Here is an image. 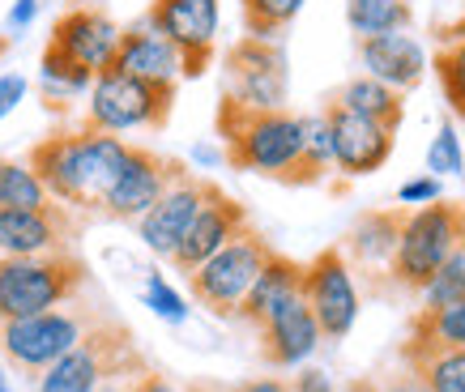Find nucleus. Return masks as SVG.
Instances as JSON below:
<instances>
[{
  "label": "nucleus",
  "mask_w": 465,
  "mask_h": 392,
  "mask_svg": "<svg viewBox=\"0 0 465 392\" xmlns=\"http://www.w3.org/2000/svg\"><path fill=\"white\" fill-rule=\"evenodd\" d=\"M124 137H112L99 128H77V132H56V137L39 141L26 162L56 205L77 213H103V201L124 167Z\"/></svg>",
  "instance_id": "f257e3e1"
},
{
  "label": "nucleus",
  "mask_w": 465,
  "mask_h": 392,
  "mask_svg": "<svg viewBox=\"0 0 465 392\" xmlns=\"http://www.w3.org/2000/svg\"><path fill=\"white\" fill-rule=\"evenodd\" d=\"M218 137L226 141V162L278 183H312L303 167V120L282 112H243L235 103L218 107Z\"/></svg>",
  "instance_id": "f03ea898"
},
{
  "label": "nucleus",
  "mask_w": 465,
  "mask_h": 392,
  "mask_svg": "<svg viewBox=\"0 0 465 392\" xmlns=\"http://www.w3.org/2000/svg\"><path fill=\"white\" fill-rule=\"evenodd\" d=\"M465 243V205L440 196L431 205L401 213V230H397V252L389 265V278L401 290H423L431 273L449 260Z\"/></svg>",
  "instance_id": "7ed1b4c3"
},
{
  "label": "nucleus",
  "mask_w": 465,
  "mask_h": 392,
  "mask_svg": "<svg viewBox=\"0 0 465 392\" xmlns=\"http://www.w3.org/2000/svg\"><path fill=\"white\" fill-rule=\"evenodd\" d=\"M85 265L73 252L56 256H0V320L39 316L73 303L82 290Z\"/></svg>",
  "instance_id": "20e7f679"
},
{
  "label": "nucleus",
  "mask_w": 465,
  "mask_h": 392,
  "mask_svg": "<svg viewBox=\"0 0 465 392\" xmlns=\"http://www.w3.org/2000/svg\"><path fill=\"white\" fill-rule=\"evenodd\" d=\"M171 103H175V85H154L133 73L103 69L85 90V128H99L112 137H124L137 128H163Z\"/></svg>",
  "instance_id": "39448f33"
},
{
  "label": "nucleus",
  "mask_w": 465,
  "mask_h": 392,
  "mask_svg": "<svg viewBox=\"0 0 465 392\" xmlns=\"http://www.w3.org/2000/svg\"><path fill=\"white\" fill-rule=\"evenodd\" d=\"M94 324L99 320L90 311L69 308V303L39 311V316H22V320H0V354L14 371L35 379L43 367H52L60 354H69Z\"/></svg>",
  "instance_id": "423d86ee"
},
{
  "label": "nucleus",
  "mask_w": 465,
  "mask_h": 392,
  "mask_svg": "<svg viewBox=\"0 0 465 392\" xmlns=\"http://www.w3.org/2000/svg\"><path fill=\"white\" fill-rule=\"evenodd\" d=\"M269 252H273V248H269L265 239L256 235L252 226H243L240 235L231 239V243H223L210 260H201L193 273H183V278H188V290H193V299H197L210 316H235L243 303V294H248V286H252L261 265L269 260Z\"/></svg>",
  "instance_id": "0eeeda50"
},
{
  "label": "nucleus",
  "mask_w": 465,
  "mask_h": 392,
  "mask_svg": "<svg viewBox=\"0 0 465 392\" xmlns=\"http://www.w3.org/2000/svg\"><path fill=\"white\" fill-rule=\"evenodd\" d=\"M291 94V69L278 39L243 34L226 52V103L243 112H282Z\"/></svg>",
  "instance_id": "6e6552de"
},
{
  "label": "nucleus",
  "mask_w": 465,
  "mask_h": 392,
  "mask_svg": "<svg viewBox=\"0 0 465 392\" xmlns=\"http://www.w3.org/2000/svg\"><path fill=\"white\" fill-rule=\"evenodd\" d=\"M303 303L312 308L316 324H321L324 341H346L359 324V311H363V294H359V281H354V269L346 265L341 248H324L321 256H312L303 265Z\"/></svg>",
  "instance_id": "1a4fd4ad"
},
{
  "label": "nucleus",
  "mask_w": 465,
  "mask_h": 392,
  "mask_svg": "<svg viewBox=\"0 0 465 392\" xmlns=\"http://www.w3.org/2000/svg\"><path fill=\"white\" fill-rule=\"evenodd\" d=\"M128 350H133V341H128L124 328L99 320L69 354H60L56 363L43 367L39 376L30 379V392H94L99 379L107 376Z\"/></svg>",
  "instance_id": "9d476101"
},
{
  "label": "nucleus",
  "mask_w": 465,
  "mask_h": 392,
  "mask_svg": "<svg viewBox=\"0 0 465 392\" xmlns=\"http://www.w3.org/2000/svg\"><path fill=\"white\" fill-rule=\"evenodd\" d=\"M145 26H154L163 39L175 43V52L183 56V77H201L218 47L223 0H154Z\"/></svg>",
  "instance_id": "9b49d317"
},
{
  "label": "nucleus",
  "mask_w": 465,
  "mask_h": 392,
  "mask_svg": "<svg viewBox=\"0 0 465 392\" xmlns=\"http://www.w3.org/2000/svg\"><path fill=\"white\" fill-rule=\"evenodd\" d=\"M183 171H188L183 162L158 158L154 150H145V145H128L124 167H120L112 192L103 201V213H107L112 222H137L142 213H150V205L167 192L171 180L183 175Z\"/></svg>",
  "instance_id": "f8f14e48"
},
{
  "label": "nucleus",
  "mask_w": 465,
  "mask_h": 392,
  "mask_svg": "<svg viewBox=\"0 0 465 392\" xmlns=\"http://www.w3.org/2000/svg\"><path fill=\"white\" fill-rule=\"evenodd\" d=\"M324 120L333 132V171H341L346 180H363V175H376V171L389 167V158L397 150V132H389L376 120L346 112L338 103L324 107Z\"/></svg>",
  "instance_id": "ddd939ff"
},
{
  "label": "nucleus",
  "mask_w": 465,
  "mask_h": 392,
  "mask_svg": "<svg viewBox=\"0 0 465 392\" xmlns=\"http://www.w3.org/2000/svg\"><path fill=\"white\" fill-rule=\"evenodd\" d=\"M243 226H248V213H243L240 201H235V196H226L218 183L205 180V201H201L197 218H193V226L183 230L180 248L171 252L167 265H175L180 273H193L201 260H210L223 243H231V239L240 235Z\"/></svg>",
  "instance_id": "4468645a"
},
{
  "label": "nucleus",
  "mask_w": 465,
  "mask_h": 392,
  "mask_svg": "<svg viewBox=\"0 0 465 392\" xmlns=\"http://www.w3.org/2000/svg\"><path fill=\"white\" fill-rule=\"evenodd\" d=\"M201 201H205V180H197V175H175L171 180V188L163 196H158L154 205H150V213H142L137 218V239H142V248L154 260H171V252L180 248L183 230L193 226V218H197Z\"/></svg>",
  "instance_id": "2eb2a0df"
},
{
  "label": "nucleus",
  "mask_w": 465,
  "mask_h": 392,
  "mask_svg": "<svg viewBox=\"0 0 465 392\" xmlns=\"http://www.w3.org/2000/svg\"><path fill=\"white\" fill-rule=\"evenodd\" d=\"M120 34H124V26H120L112 14L90 9V5H77V9H69V14L52 26V43H47V47H56L60 56H69L73 64H82V69L103 73L115 64Z\"/></svg>",
  "instance_id": "dca6fc26"
},
{
  "label": "nucleus",
  "mask_w": 465,
  "mask_h": 392,
  "mask_svg": "<svg viewBox=\"0 0 465 392\" xmlns=\"http://www.w3.org/2000/svg\"><path fill=\"white\" fill-rule=\"evenodd\" d=\"M69 213L64 205L43 210H0V256H56L69 252Z\"/></svg>",
  "instance_id": "f3484780"
},
{
  "label": "nucleus",
  "mask_w": 465,
  "mask_h": 392,
  "mask_svg": "<svg viewBox=\"0 0 465 392\" xmlns=\"http://www.w3.org/2000/svg\"><path fill=\"white\" fill-rule=\"evenodd\" d=\"M261 354H265L269 367H282V371H291V367H303L312 358V354L321 350V324H316V316H312V308L303 303V294L299 299H291L286 308H278L273 316H269L261 328Z\"/></svg>",
  "instance_id": "a211bd4d"
},
{
  "label": "nucleus",
  "mask_w": 465,
  "mask_h": 392,
  "mask_svg": "<svg viewBox=\"0 0 465 392\" xmlns=\"http://www.w3.org/2000/svg\"><path fill=\"white\" fill-rule=\"evenodd\" d=\"M359 64H363L367 77L393 85L397 94H410L427 77V47L410 30L371 34V39H359Z\"/></svg>",
  "instance_id": "6ab92c4d"
},
{
  "label": "nucleus",
  "mask_w": 465,
  "mask_h": 392,
  "mask_svg": "<svg viewBox=\"0 0 465 392\" xmlns=\"http://www.w3.org/2000/svg\"><path fill=\"white\" fill-rule=\"evenodd\" d=\"M112 69L120 73H133L142 82H154V85H180L183 82V56L175 52V43L163 39L154 26H128L120 34V52H115V64Z\"/></svg>",
  "instance_id": "aec40b11"
},
{
  "label": "nucleus",
  "mask_w": 465,
  "mask_h": 392,
  "mask_svg": "<svg viewBox=\"0 0 465 392\" xmlns=\"http://www.w3.org/2000/svg\"><path fill=\"white\" fill-rule=\"evenodd\" d=\"M401 205L393 210H367L359 213V222L351 226V235L341 243V256L351 269H363V273H384L389 278V265H393L397 252V230H401Z\"/></svg>",
  "instance_id": "412c9836"
},
{
  "label": "nucleus",
  "mask_w": 465,
  "mask_h": 392,
  "mask_svg": "<svg viewBox=\"0 0 465 392\" xmlns=\"http://www.w3.org/2000/svg\"><path fill=\"white\" fill-rule=\"evenodd\" d=\"M299 286H303V265L291 260V256L269 252V260L261 265L252 286H248V294H243V303L235 316L248 320L252 328H261L278 308H286L291 299H299Z\"/></svg>",
  "instance_id": "4be33fe9"
},
{
  "label": "nucleus",
  "mask_w": 465,
  "mask_h": 392,
  "mask_svg": "<svg viewBox=\"0 0 465 392\" xmlns=\"http://www.w3.org/2000/svg\"><path fill=\"white\" fill-rule=\"evenodd\" d=\"M431 350H465V299L449 308H423L410 320V337L401 341V358Z\"/></svg>",
  "instance_id": "5701e85b"
},
{
  "label": "nucleus",
  "mask_w": 465,
  "mask_h": 392,
  "mask_svg": "<svg viewBox=\"0 0 465 392\" xmlns=\"http://www.w3.org/2000/svg\"><path fill=\"white\" fill-rule=\"evenodd\" d=\"M329 103H338V107L363 115V120H376V124H384L389 132H397L401 120H406V94H397L393 85L376 82V77H367V73L363 77H351Z\"/></svg>",
  "instance_id": "b1692460"
},
{
  "label": "nucleus",
  "mask_w": 465,
  "mask_h": 392,
  "mask_svg": "<svg viewBox=\"0 0 465 392\" xmlns=\"http://www.w3.org/2000/svg\"><path fill=\"white\" fill-rule=\"evenodd\" d=\"M346 26L354 39L397 34V30L414 26V9L410 0H346Z\"/></svg>",
  "instance_id": "393cba45"
},
{
  "label": "nucleus",
  "mask_w": 465,
  "mask_h": 392,
  "mask_svg": "<svg viewBox=\"0 0 465 392\" xmlns=\"http://www.w3.org/2000/svg\"><path fill=\"white\" fill-rule=\"evenodd\" d=\"M94 82V73L82 69V64H73L69 56H60L56 47H47L39 60V90L47 98V107H69L73 98H85Z\"/></svg>",
  "instance_id": "a878e982"
},
{
  "label": "nucleus",
  "mask_w": 465,
  "mask_h": 392,
  "mask_svg": "<svg viewBox=\"0 0 465 392\" xmlns=\"http://www.w3.org/2000/svg\"><path fill=\"white\" fill-rule=\"evenodd\" d=\"M43 205H52V196L35 167L17 158H0V210H43Z\"/></svg>",
  "instance_id": "bb28decb"
},
{
  "label": "nucleus",
  "mask_w": 465,
  "mask_h": 392,
  "mask_svg": "<svg viewBox=\"0 0 465 392\" xmlns=\"http://www.w3.org/2000/svg\"><path fill=\"white\" fill-rule=\"evenodd\" d=\"M431 73H436L444 103L457 120H465V34L452 43H440L436 56H431Z\"/></svg>",
  "instance_id": "cd10ccee"
},
{
  "label": "nucleus",
  "mask_w": 465,
  "mask_h": 392,
  "mask_svg": "<svg viewBox=\"0 0 465 392\" xmlns=\"http://www.w3.org/2000/svg\"><path fill=\"white\" fill-rule=\"evenodd\" d=\"M401 363L423 376L427 392H465V350H431L401 358Z\"/></svg>",
  "instance_id": "c85d7f7f"
},
{
  "label": "nucleus",
  "mask_w": 465,
  "mask_h": 392,
  "mask_svg": "<svg viewBox=\"0 0 465 392\" xmlns=\"http://www.w3.org/2000/svg\"><path fill=\"white\" fill-rule=\"evenodd\" d=\"M308 0H243V26L252 39H278Z\"/></svg>",
  "instance_id": "c756f323"
},
{
  "label": "nucleus",
  "mask_w": 465,
  "mask_h": 392,
  "mask_svg": "<svg viewBox=\"0 0 465 392\" xmlns=\"http://www.w3.org/2000/svg\"><path fill=\"white\" fill-rule=\"evenodd\" d=\"M142 308H150L158 320L175 324V328H180V324H188V316H193L188 299H183V294L175 290V286H171L158 269H150V273L142 278Z\"/></svg>",
  "instance_id": "7c9ffc66"
},
{
  "label": "nucleus",
  "mask_w": 465,
  "mask_h": 392,
  "mask_svg": "<svg viewBox=\"0 0 465 392\" xmlns=\"http://www.w3.org/2000/svg\"><path fill=\"white\" fill-rule=\"evenodd\" d=\"M423 308H449V303H461L465 299V243L444 260V265L431 273L423 290Z\"/></svg>",
  "instance_id": "2f4dec72"
},
{
  "label": "nucleus",
  "mask_w": 465,
  "mask_h": 392,
  "mask_svg": "<svg viewBox=\"0 0 465 392\" xmlns=\"http://www.w3.org/2000/svg\"><path fill=\"white\" fill-rule=\"evenodd\" d=\"M299 120H303V167H308L312 183H321L324 171L333 167V132H329L324 112L299 115Z\"/></svg>",
  "instance_id": "473e14b6"
},
{
  "label": "nucleus",
  "mask_w": 465,
  "mask_h": 392,
  "mask_svg": "<svg viewBox=\"0 0 465 392\" xmlns=\"http://www.w3.org/2000/svg\"><path fill=\"white\" fill-rule=\"evenodd\" d=\"M427 175H436V180H444V175H465V150H461V137H457V124H452V120H444V124L436 128L431 145H427Z\"/></svg>",
  "instance_id": "72a5a7b5"
},
{
  "label": "nucleus",
  "mask_w": 465,
  "mask_h": 392,
  "mask_svg": "<svg viewBox=\"0 0 465 392\" xmlns=\"http://www.w3.org/2000/svg\"><path fill=\"white\" fill-rule=\"evenodd\" d=\"M145 371H150V367L142 363V354L128 350L124 358H120V363H115L112 371L99 379V388H94V392H137V384H142Z\"/></svg>",
  "instance_id": "f704fd0d"
},
{
  "label": "nucleus",
  "mask_w": 465,
  "mask_h": 392,
  "mask_svg": "<svg viewBox=\"0 0 465 392\" xmlns=\"http://www.w3.org/2000/svg\"><path fill=\"white\" fill-rule=\"evenodd\" d=\"M444 196V188H440L436 175H414V180H406L401 188H397V205L401 210H419V205H431V201H440Z\"/></svg>",
  "instance_id": "c9c22d12"
},
{
  "label": "nucleus",
  "mask_w": 465,
  "mask_h": 392,
  "mask_svg": "<svg viewBox=\"0 0 465 392\" xmlns=\"http://www.w3.org/2000/svg\"><path fill=\"white\" fill-rule=\"evenodd\" d=\"M26 94H30V82L22 73H0V124L26 103Z\"/></svg>",
  "instance_id": "e433bc0d"
},
{
  "label": "nucleus",
  "mask_w": 465,
  "mask_h": 392,
  "mask_svg": "<svg viewBox=\"0 0 465 392\" xmlns=\"http://www.w3.org/2000/svg\"><path fill=\"white\" fill-rule=\"evenodd\" d=\"M291 392H338L333 388V379H329V371L324 367H299V376L291 379Z\"/></svg>",
  "instance_id": "4c0bfd02"
},
{
  "label": "nucleus",
  "mask_w": 465,
  "mask_h": 392,
  "mask_svg": "<svg viewBox=\"0 0 465 392\" xmlns=\"http://www.w3.org/2000/svg\"><path fill=\"white\" fill-rule=\"evenodd\" d=\"M188 162H193V171H213L226 162V150L213 145V141H197V145L188 150Z\"/></svg>",
  "instance_id": "58836bf2"
},
{
  "label": "nucleus",
  "mask_w": 465,
  "mask_h": 392,
  "mask_svg": "<svg viewBox=\"0 0 465 392\" xmlns=\"http://www.w3.org/2000/svg\"><path fill=\"white\" fill-rule=\"evenodd\" d=\"M35 17H39V0H17L5 17V26H9V34H22V30L35 26Z\"/></svg>",
  "instance_id": "ea45409f"
},
{
  "label": "nucleus",
  "mask_w": 465,
  "mask_h": 392,
  "mask_svg": "<svg viewBox=\"0 0 465 392\" xmlns=\"http://www.w3.org/2000/svg\"><path fill=\"white\" fill-rule=\"evenodd\" d=\"M389 392H427V384H423V376H419L414 367L401 363V376L389 379Z\"/></svg>",
  "instance_id": "a19ab883"
},
{
  "label": "nucleus",
  "mask_w": 465,
  "mask_h": 392,
  "mask_svg": "<svg viewBox=\"0 0 465 392\" xmlns=\"http://www.w3.org/2000/svg\"><path fill=\"white\" fill-rule=\"evenodd\" d=\"M231 392H291V384L282 376H261V379H243L240 388H231Z\"/></svg>",
  "instance_id": "79ce46f5"
},
{
  "label": "nucleus",
  "mask_w": 465,
  "mask_h": 392,
  "mask_svg": "<svg viewBox=\"0 0 465 392\" xmlns=\"http://www.w3.org/2000/svg\"><path fill=\"white\" fill-rule=\"evenodd\" d=\"M137 392H188V388H180L175 379L158 376V371H145V376H142V384H137Z\"/></svg>",
  "instance_id": "37998d69"
},
{
  "label": "nucleus",
  "mask_w": 465,
  "mask_h": 392,
  "mask_svg": "<svg viewBox=\"0 0 465 392\" xmlns=\"http://www.w3.org/2000/svg\"><path fill=\"white\" fill-rule=\"evenodd\" d=\"M338 392H381L371 379H354V384H346V388H338Z\"/></svg>",
  "instance_id": "c03bdc74"
},
{
  "label": "nucleus",
  "mask_w": 465,
  "mask_h": 392,
  "mask_svg": "<svg viewBox=\"0 0 465 392\" xmlns=\"http://www.w3.org/2000/svg\"><path fill=\"white\" fill-rule=\"evenodd\" d=\"M5 47H9V39H5V34H0V56H5Z\"/></svg>",
  "instance_id": "a18cd8bd"
},
{
  "label": "nucleus",
  "mask_w": 465,
  "mask_h": 392,
  "mask_svg": "<svg viewBox=\"0 0 465 392\" xmlns=\"http://www.w3.org/2000/svg\"><path fill=\"white\" fill-rule=\"evenodd\" d=\"M188 392H205V388H188Z\"/></svg>",
  "instance_id": "49530a36"
}]
</instances>
